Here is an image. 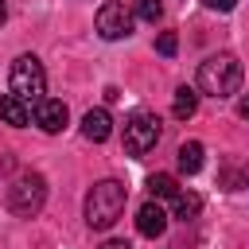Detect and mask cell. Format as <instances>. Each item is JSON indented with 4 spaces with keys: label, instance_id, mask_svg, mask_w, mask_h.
<instances>
[{
    "label": "cell",
    "instance_id": "cell-1",
    "mask_svg": "<svg viewBox=\"0 0 249 249\" xmlns=\"http://www.w3.org/2000/svg\"><path fill=\"white\" fill-rule=\"evenodd\" d=\"M124 202H128V187L124 183H117V179L93 183L89 195H86V226L89 230H109L124 214Z\"/></svg>",
    "mask_w": 249,
    "mask_h": 249
},
{
    "label": "cell",
    "instance_id": "cell-2",
    "mask_svg": "<svg viewBox=\"0 0 249 249\" xmlns=\"http://www.w3.org/2000/svg\"><path fill=\"white\" fill-rule=\"evenodd\" d=\"M241 62L233 54H210L202 66H198V89L210 93V97H233L241 89Z\"/></svg>",
    "mask_w": 249,
    "mask_h": 249
},
{
    "label": "cell",
    "instance_id": "cell-3",
    "mask_svg": "<svg viewBox=\"0 0 249 249\" xmlns=\"http://www.w3.org/2000/svg\"><path fill=\"white\" fill-rule=\"evenodd\" d=\"M8 82H12V93H16L19 101H27V105H39L43 93H47V70H43V62H39L35 54H19V58L12 62Z\"/></svg>",
    "mask_w": 249,
    "mask_h": 249
},
{
    "label": "cell",
    "instance_id": "cell-4",
    "mask_svg": "<svg viewBox=\"0 0 249 249\" xmlns=\"http://www.w3.org/2000/svg\"><path fill=\"white\" fill-rule=\"evenodd\" d=\"M47 202V179L39 171H23L12 187H8V210L16 218H35Z\"/></svg>",
    "mask_w": 249,
    "mask_h": 249
},
{
    "label": "cell",
    "instance_id": "cell-5",
    "mask_svg": "<svg viewBox=\"0 0 249 249\" xmlns=\"http://www.w3.org/2000/svg\"><path fill=\"white\" fill-rule=\"evenodd\" d=\"M124 152L128 156H148L156 144H160V117H152V113H144V109H136L128 121H124Z\"/></svg>",
    "mask_w": 249,
    "mask_h": 249
},
{
    "label": "cell",
    "instance_id": "cell-6",
    "mask_svg": "<svg viewBox=\"0 0 249 249\" xmlns=\"http://www.w3.org/2000/svg\"><path fill=\"white\" fill-rule=\"evenodd\" d=\"M132 19H136V16H132L124 4L109 0V4L97 8V35H101V39H128V35H132Z\"/></svg>",
    "mask_w": 249,
    "mask_h": 249
},
{
    "label": "cell",
    "instance_id": "cell-7",
    "mask_svg": "<svg viewBox=\"0 0 249 249\" xmlns=\"http://www.w3.org/2000/svg\"><path fill=\"white\" fill-rule=\"evenodd\" d=\"M31 117H35V124H39L43 132H62L70 113H66V105H62L58 97H43V101L35 105V113H31Z\"/></svg>",
    "mask_w": 249,
    "mask_h": 249
},
{
    "label": "cell",
    "instance_id": "cell-8",
    "mask_svg": "<svg viewBox=\"0 0 249 249\" xmlns=\"http://www.w3.org/2000/svg\"><path fill=\"white\" fill-rule=\"evenodd\" d=\"M136 230H140L144 237H160V233L167 230V214H163V206H160L156 198L136 210Z\"/></svg>",
    "mask_w": 249,
    "mask_h": 249
},
{
    "label": "cell",
    "instance_id": "cell-9",
    "mask_svg": "<svg viewBox=\"0 0 249 249\" xmlns=\"http://www.w3.org/2000/svg\"><path fill=\"white\" fill-rule=\"evenodd\" d=\"M82 136L93 140V144L109 140V136H113V117H109V109H89V113L82 117Z\"/></svg>",
    "mask_w": 249,
    "mask_h": 249
},
{
    "label": "cell",
    "instance_id": "cell-10",
    "mask_svg": "<svg viewBox=\"0 0 249 249\" xmlns=\"http://www.w3.org/2000/svg\"><path fill=\"white\" fill-rule=\"evenodd\" d=\"M31 113H35V109H31L27 101H19L16 93H4V97H0V121H4V124L23 128V124H31Z\"/></svg>",
    "mask_w": 249,
    "mask_h": 249
},
{
    "label": "cell",
    "instance_id": "cell-11",
    "mask_svg": "<svg viewBox=\"0 0 249 249\" xmlns=\"http://www.w3.org/2000/svg\"><path fill=\"white\" fill-rule=\"evenodd\" d=\"M218 187H222V191H241V187H249V163L226 160V163L218 167Z\"/></svg>",
    "mask_w": 249,
    "mask_h": 249
},
{
    "label": "cell",
    "instance_id": "cell-12",
    "mask_svg": "<svg viewBox=\"0 0 249 249\" xmlns=\"http://www.w3.org/2000/svg\"><path fill=\"white\" fill-rule=\"evenodd\" d=\"M171 113H175V121H191L198 113V93L191 86H179L175 89V101H171Z\"/></svg>",
    "mask_w": 249,
    "mask_h": 249
},
{
    "label": "cell",
    "instance_id": "cell-13",
    "mask_svg": "<svg viewBox=\"0 0 249 249\" xmlns=\"http://www.w3.org/2000/svg\"><path fill=\"white\" fill-rule=\"evenodd\" d=\"M202 156H206V148H202L198 140H187V144H179V171H183V175H195V171H202Z\"/></svg>",
    "mask_w": 249,
    "mask_h": 249
},
{
    "label": "cell",
    "instance_id": "cell-14",
    "mask_svg": "<svg viewBox=\"0 0 249 249\" xmlns=\"http://www.w3.org/2000/svg\"><path fill=\"white\" fill-rule=\"evenodd\" d=\"M171 202H175V218H179V222H195L198 210H202V198H198L195 191H179Z\"/></svg>",
    "mask_w": 249,
    "mask_h": 249
},
{
    "label": "cell",
    "instance_id": "cell-15",
    "mask_svg": "<svg viewBox=\"0 0 249 249\" xmlns=\"http://www.w3.org/2000/svg\"><path fill=\"white\" fill-rule=\"evenodd\" d=\"M148 195H152V198H175V195H179L175 175H163V171L152 175V179H148Z\"/></svg>",
    "mask_w": 249,
    "mask_h": 249
},
{
    "label": "cell",
    "instance_id": "cell-16",
    "mask_svg": "<svg viewBox=\"0 0 249 249\" xmlns=\"http://www.w3.org/2000/svg\"><path fill=\"white\" fill-rule=\"evenodd\" d=\"M132 16H140V19L156 23V19L163 16V4H160V0H132Z\"/></svg>",
    "mask_w": 249,
    "mask_h": 249
},
{
    "label": "cell",
    "instance_id": "cell-17",
    "mask_svg": "<svg viewBox=\"0 0 249 249\" xmlns=\"http://www.w3.org/2000/svg\"><path fill=\"white\" fill-rule=\"evenodd\" d=\"M156 51H160L163 58H171V54L179 51V39H175V31H160V39H156Z\"/></svg>",
    "mask_w": 249,
    "mask_h": 249
},
{
    "label": "cell",
    "instance_id": "cell-18",
    "mask_svg": "<svg viewBox=\"0 0 249 249\" xmlns=\"http://www.w3.org/2000/svg\"><path fill=\"white\" fill-rule=\"evenodd\" d=\"M202 4H206L210 12H233V8H237V0H202Z\"/></svg>",
    "mask_w": 249,
    "mask_h": 249
},
{
    "label": "cell",
    "instance_id": "cell-19",
    "mask_svg": "<svg viewBox=\"0 0 249 249\" xmlns=\"http://www.w3.org/2000/svg\"><path fill=\"white\" fill-rule=\"evenodd\" d=\"M97 249H132V245H128L124 237H109V241H101Z\"/></svg>",
    "mask_w": 249,
    "mask_h": 249
},
{
    "label": "cell",
    "instance_id": "cell-20",
    "mask_svg": "<svg viewBox=\"0 0 249 249\" xmlns=\"http://www.w3.org/2000/svg\"><path fill=\"white\" fill-rule=\"evenodd\" d=\"M12 163H16V160H12L8 152H0V175H8V171H12Z\"/></svg>",
    "mask_w": 249,
    "mask_h": 249
},
{
    "label": "cell",
    "instance_id": "cell-21",
    "mask_svg": "<svg viewBox=\"0 0 249 249\" xmlns=\"http://www.w3.org/2000/svg\"><path fill=\"white\" fill-rule=\"evenodd\" d=\"M237 117H245V121H249V93L237 101Z\"/></svg>",
    "mask_w": 249,
    "mask_h": 249
},
{
    "label": "cell",
    "instance_id": "cell-22",
    "mask_svg": "<svg viewBox=\"0 0 249 249\" xmlns=\"http://www.w3.org/2000/svg\"><path fill=\"white\" fill-rule=\"evenodd\" d=\"M4 19H8V8H4V0H0V27H4Z\"/></svg>",
    "mask_w": 249,
    "mask_h": 249
}]
</instances>
